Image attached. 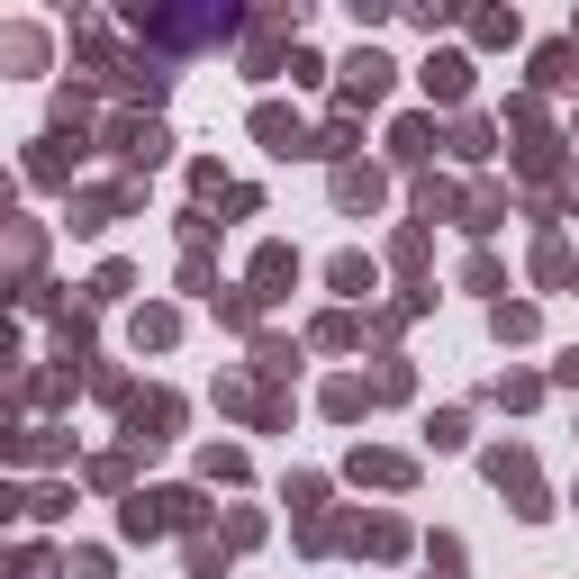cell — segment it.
Wrapping results in <instances>:
<instances>
[{
  "mask_svg": "<svg viewBox=\"0 0 579 579\" xmlns=\"http://www.w3.org/2000/svg\"><path fill=\"white\" fill-rule=\"evenodd\" d=\"M109 145H118L127 164H164V145H173V136H164L155 118H118V127H109Z\"/></svg>",
  "mask_w": 579,
  "mask_h": 579,
  "instance_id": "6da1fadb",
  "label": "cell"
},
{
  "mask_svg": "<svg viewBox=\"0 0 579 579\" xmlns=\"http://www.w3.org/2000/svg\"><path fill=\"white\" fill-rule=\"evenodd\" d=\"M254 136L272 145V155H317V136H308L300 118H290V109H254Z\"/></svg>",
  "mask_w": 579,
  "mask_h": 579,
  "instance_id": "7a4b0ae2",
  "label": "cell"
},
{
  "mask_svg": "<svg viewBox=\"0 0 579 579\" xmlns=\"http://www.w3.org/2000/svg\"><path fill=\"white\" fill-rule=\"evenodd\" d=\"M489 480H498V489H517V498H526V517H552L543 489H534V462H526V453H489Z\"/></svg>",
  "mask_w": 579,
  "mask_h": 579,
  "instance_id": "3957f363",
  "label": "cell"
},
{
  "mask_svg": "<svg viewBox=\"0 0 579 579\" xmlns=\"http://www.w3.org/2000/svg\"><path fill=\"white\" fill-rule=\"evenodd\" d=\"M290 281H300V254H290V245H263V263H254V300H281Z\"/></svg>",
  "mask_w": 579,
  "mask_h": 579,
  "instance_id": "277c9868",
  "label": "cell"
},
{
  "mask_svg": "<svg viewBox=\"0 0 579 579\" xmlns=\"http://www.w3.org/2000/svg\"><path fill=\"white\" fill-rule=\"evenodd\" d=\"M173 416H181L173 399H136V408H127V444H164V425H173Z\"/></svg>",
  "mask_w": 579,
  "mask_h": 579,
  "instance_id": "5b68a950",
  "label": "cell"
},
{
  "mask_svg": "<svg viewBox=\"0 0 579 579\" xmlns=\"http://www.w3.org/2000/svg\"><path fill=\"white\" fill-rule=\"evenodd\" d=\"M381 91H390V63L381 55H353L344 63V100H381Z\"/></svg>",
  "mask_w": 579,
  "mask_h": 579,
  "instance_id": "8992f818",
  "label": "cell"
},
{
  "mask_svg": "<svg viewBox=\"0 0 579 579\" xmlns=\"http://www.w3.org/2000/svg\"><path fill=\"white\" fill-rule=\"evenodd\" d=\"M390 155H399V164H425V155H434V118H399Z\"/></svg>",
  "mask_w": 579,
  "mask_h": 579,
  "instance_id": "52a82bcc",
  "label": "cell"
},
{
  "mask_svg": "<svg viewBox=\"0 0 579 579\" xmlns=\"http://www.w3.org/2000/svg\"><path fill=\"white\" fill-rule=\"evenodd\" d=\"M462 82H471L462 55H434V63H425V91H434V100H462Z\"/></svg>",
  "mask_w": 579,
  "mask_h": 579,
  "instance_id": "ba28073f",
  "label": "cell"
},
{
  "mask_svg": "<svg viewBox=\"0 0 579 579\" xmlns=\"http://www.w3.org/2000/svg\"><path fill=\"white\" fill-rule=\"evenodd\" d=\"M335 199H344V208H372V199H381V173H335Z\"/></svg>",
  "mask_w": 579,
  "mask_h": 579,
  "instance_id": "9c48e42d",
  "label": "cell"
},
{
  "mask_svg": "<svg viewBox=\"0 0 579 579\" xmlns=\"http://www.w3.org/2000/svg\"><path fill=\"white\" fill-rule=\"evenodd\" d=\"M353 471H362V480H390V489H399V480H408V462H399V453H362V462H353Z\"/></svg>",
  "mask_w": 579,
  "mask_h": 579,
  "instance_id": "30bf717a",
  "label": "cell"
},
{
  "mask_svg": "<svg viewBox=\"0 0 579 579\" xmlns=\"http://www.w3.org/2000/svg\"><path fill=\"white\" fill-rule=\"evenodd\" d=\"M326 408H335V416H362V408H372V390H362V381H335Z\"/></svg>",
  "mask_w": 579,
  "mask_h": 579,
  "instance_id": "8fae6325",
  "label": "cell"
},
{
  "mask_svg": "<svg viewBox=\"0 0 579 579\" xmlns=\"http://www.w3.org/2000/svg\"><path fill=\"white\" fill-rule=\"evenodd\" d=\"M534 82H570V46H543L534 55Z\"/></svg>",
  "mask_w": 579,
  "mask_h": 579,
  "instance_id": "7c38bea8",
  "label": "cell"
},
{
  "mask_svg": "<svg viewBox=\"0 0 579 579\" xmlns=\"http://www.w3.org/2000/svg\"><path fill=\"white\" fill-rule=\"evenodd\" d=\"M335 290H353V300H362V290H372V263H362V254H344V263H335Z\"/></svg>",
  "mask_w": 579,
  "mask_h": 579,
  "instance_id": "4fadbf2b",
  "label": "cell"
},
{
  "mask_svg": "<svg viewBox=\"0 0 579 579\" xmlns=\"http://www.w3.org/2000/svg\"><path fill=\"white\" fill-rule=\"evenodd\" d=\"M561 272H570V254H561V245L543 236V245H534V281H561Z\"/></svg>",
  "mask_w": 579,
  "mask_h": 579,
  "instance_id": "5bb4252c",
  "label": "cell"
},
{
  "mask_svg": "<svg viewBox=\"0 0 579 579\" xmlns=\"http://www.w3.org/2000/svg\"><path fill=\"white\" fill-rule=\"evenodd\" d=\"M0 55H10V63H37V37H28V28H10V37H0Z\"/></svg>",
  "mask_w": 579,
  "mask_h": 579,
  "instance_id": "9a60e30c",
  "label": "cell"
},
{
  "mask_svg": "<svg viewBox=\"0 0 579 579\" xmlns=\"http://www.w3.org/2000/svg\"><path fill=\"white\" fill-rule=\"evenodd\" d=\"M63 579H109V561H100V552H72V570H63Z\"/></svg>",
  "mask_w": 579,
  "mask_h": 579,
  "instance_id": "2e32d148",
  "label": "cell"
},
{
  "mask_svg": "<svg viewBox=\"0 0 579 579\" xmlns=\"http://www.w3.org/2000/svg\"><path fill=\"white\" fill-rule=\"evenodd\" d=\"M19 579H55V552H19Z\"/></svg>",
  "mask_w": 579,
  "mask_h": 579,
  "instance_id": "e0dca14e",
  "label": "cell"
}]
</instances>
